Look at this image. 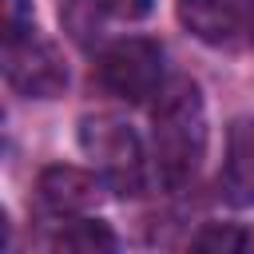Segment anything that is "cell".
Returning <instances> with one entry per match:
<instances>
[{
	"label": "cell",
	"mask_w": 254,
	"mask_h": 254,
	"mask_svg": "<svg viewBox=\"0 0 254 254\" xmlns=\"http://www.w3.org/2000/svg\"><path fill=\"white\" fill-rule=\"evenodd\" d=\"M190 246L194 250H242L246 246V230H238V226H218V222H210V226H202L194 238H190Z\"/></svg>",
	"instance_id": "9c48e42d"
},
{
	"label": "cell",
	"mask_w": 254,
	"mask_h": 254,
	"mask_svg": "<svg viewBox=\"0 0 254 254\" xmlns=\"http://www.w3.org/2000/svg\"><path fill=\"white\" fill-rule=\"evenodd\" d=\"M60 250H115V234L103 222H71L56 238Z\"/></svg>",
	"instance_id": "ba28073f"
},
{
	"label": "cell",
	"mask_w": 254,
	"mask_h": 254,
	"mask_svg": "<svg viewBox=\"0 0 254 254\" xmlns=\"http://www.w3.org/2000/svg\"><path fill=\"white\" fill-rule=\"evenodd\" d=\"M40 198L56 214H79L91 210L99 198V179L79 167H48L40 175Z\"/></svg>",
	"instance_id": "52a82bcc"
},
{
	"label": "cell",
	"mask_w": 254,
	"mask_h": 254,
	"mask_svg": "<svg viewBox=\"0 0 254 254\" xmlns=\"http://www.w3.org/2000/svg\"><path fill=\"white\" fill-rule=\"evenodd\" d=\"M4 75L20 95H60L67 87V67L60 60V52L36 36V28H24L16 36H4Z\"/></svg>",
	"instance_id": "3957f363"
},
{
	"label": "cell",
	"mask_w": 254,
	"mask_h": 254,
	"mask_svg": "<svg viewBox=\"0 0 254 254\" xmlns=\"http://www.w3.org/2000/svg\"><path fill=\"white\" fill-rule=\"evenodd\" d=\"M32 28V16H28V4L24 0H4V36H16Z\"/></svg>",
	"instance_id": "8fae6325"
},
{
	"label": "cell",
	"mask_w": 254,
	"mask_h": 254,
	"mask_svg": "<svg viewBox=\"0 0 254 254\" xmlns=\"http://www.w3.org/2000/svg\"><path fill=\"white\" fill-rule=\"evenodd\" d=\"M218 183H222V194L230 206H254V119L230 123Z\"/></svg>",
	"instance_id": "8992f818"
},
{
	"label": "cell",
	"mask_w": 254,
	"mask_h": 254,
	"mask_svg": "<svg viewBox=\"0 0 254 254\" xmlns=\"http://www.w3.org/2000/svg\"><path fill=\"white\" fill-rule=\"evenodd\" d=\"M103 16H115V20H143L151 12V0H91Z\"/></svg>",
	"instance_id": "30bf717a"
},
{
	"label": "cell",
	"mask_w": 254,
	"mask_h": 254,
	"mask_svg": "<svg viewBox=\"0 0 254 254\" xmlns=\"http://www.w3.org/2000/svg\"><path fill=\"white\" fill-rule=\"evenodd\" d=\"M99 83L127 103L151 99L163 83V48L155 40H143V36L119 40L99 60Z\"/></svg>",
	"instance_id": "277c9868"
},
{
	"label": "cell",
	"mask_w": 254,
	"mask_h": 254,
	"mask_svg": "<svg viewBox=\"0 0 254 254\" xmlns=\"http://www.w3.org/2000/svg\"><path fill=\"white\" fill-rule=\"evenodd\" d=\"M151 147H155L159 179L171 190H179L194 179V171L206 155V107H202V95L190 79H179L163 95V103L155 111Z\"/></svg>",
	"instance_id": "6da1fadb"
},
{
	"label": "cell",
	"mask_w": 254,
	"mask_h": 254,
	"mask_svg": "<svg viewBox=\"0 0 254 254\" xmlns=\"http://www.w3.org/2000/svg\"><path fill=\"white\" fill-rule=\"evenodd\" d=\"M79 147L95 163L99 179L115 194H139L143 190V147L139 135L115 119V115H87L79 123Z\"/></svg>",
	"instance_id": "7a4b0ae2"
},
{
	"label": "cell",
	"mask_w": 254,
	"mask_h": 254,
	"mask_svg": "<svg viewBox=\"0 0 254 254\" xmlns=\"http://www.w3.org/2000/svg\"><path fill=\"white\" fill-rule=\"evenodd\" d=\"M183 24L202 40V44H238L250 28V8L246 0H179Z\"/></svg>",
	"instance_id": "5b68a950"
}]
</instances>
